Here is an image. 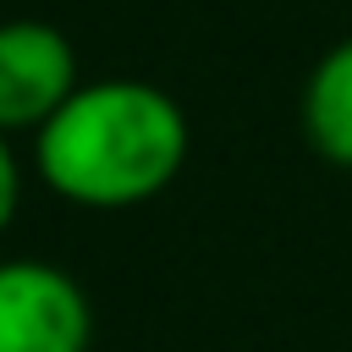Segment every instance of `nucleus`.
Wrapping results in <instances>:
<instances>
[{
  "instance_id": "f257e3e1",
  "label": "nucleus",
  "mask_w": 352,
  "mask_h": 352,
  "mask_svg": "<svg viewBox=\"0 0 352 352\" xmlns=\"http://www.w3.org/2000/svg\"><path fill=\"white\" fill-rule=\"evenodd\" d=\"M33 165L66 204L132 209L182 176L187 116L165 88L143 77H99L82 82L33 132Z\"/></svg>"
},
{
  "instance_id": "f03ea898",
  "label": "nucleus",
  "mask_w": 352,
  "mask_h": 352,
  "mask_svg": "<svg viewBox=\"0 0 352 352\" xmlns=\"http://www.w3.org/2000/svg\"><path fill=\"white\" fill-rule=\"evenodd\" d=\"M88 292L44 258L0 264V352H88Z\"/></svg>"
},
{
  "instance_id": "20e7f679",
  "label": "nucleus",
  "mask_w": 352,
  "mask_h": 352,
  "mask_svg": "<svg viewBox=\"0 0 352 352\" xmlns=\"http://www.w3.org/2000/svg\"><path fill=\"white\" fill-rule=\"evenodd\" d=\"M302 138L319 160L352 170V38L330 44L302 82Z\"/></svg>"
},
{
  "instance_id": "39448f33",
  "label": "nucleus",
  "mask_w": 352,
  "mask_h": 352,
  "mask_svg": "<svg viewBox=\"0 0 352 352\" xmlns=\"http://www.w3.org/2000/svg\"><path fill=\"white\" fill-rule=\"evenodd\" d=\"M16 204H22V170H16V154H11V138L0 132V231L11 226V214H16Z\"/></svg>"
},
{
  "instance_id": "7ed1b4c3",
  "label": "nucleus",
  "mask_w": 352,
  "mask_h": 352,
  "mask_svg": "<svg viewBox=\"0 0 352 352\" xmlns=\"http://www.w3.org/2000/svg\"><path fill=\"white\" fill-rule=\"evenodd\" d=\"M77 50L60 28L16 16L0 22V132H38L77 94Z\"/></svg>"
}]
</instances>
